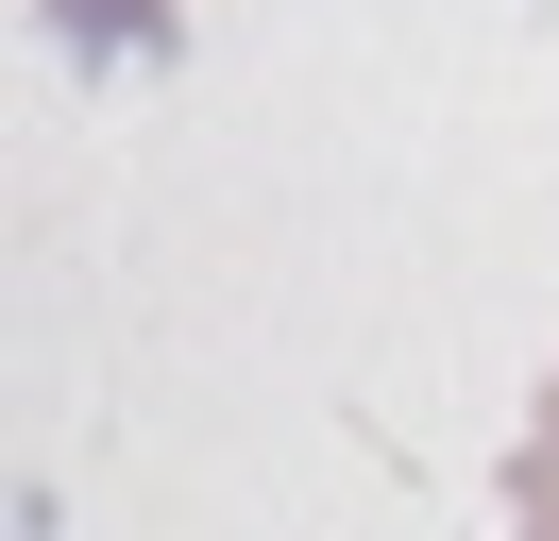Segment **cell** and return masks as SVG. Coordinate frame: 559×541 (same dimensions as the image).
Here are the masks:
<instances>
[{"label":"cell","instance_id":"cell-1","mask_svg":"<svg viewBox=\"0 0 559 541\" xmlns=\"http://www.w3.org/2000/svg\"><path fill=\"white\" fill-rule=\"evenodd\" d=\"M509 525H525V541H559V372H543V423L509 440Z\"/></svg>","mask_w":559,"mask_h":541}]
</instances>
